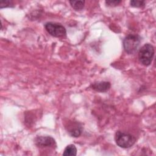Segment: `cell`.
<instances>
[{"instance_id":"cell-11","label":"cell","mask_w":156,"mask_h":156,"mask_svg":"<svg viewBox=\"0 0 156 156\" xmlns=\"http://www.w3.org/2000/svg\"><path fill=\"white\" fill-rule=\"evenodd\" d=\"M14 7V4L12 1H1L0 2V8H4V7Z\"/></svg>"},{"instance_id":"cell-8","label":"cell","mask_w":156,"mask_h":156,"mask_svg":"<svg viewBox=\"0 0 156 156\" xmlns=\"http://www.w3.org/2000/svg\"><path fill=\"white\" fill-rule=\"evenodd\" d=\"M77 154V149L74 144L68 145L63 153V155H68V156H74Z\"/></svg>"},{"instance_id":"cell-9","label":"cell","mask_w":156,"mask_h":156,"mask_svg":"<svg viewBox=\"0 0 156 156\" xmlns=\"http://www.w3.org/2000/svg\"><path fill=\"white\" fill-rule=\"evenodd\" d=\"M69 3L71 5V7L76 10H81L83 8L85 1H69Z\"/></svg>"},{"instance_id":"cell-4","label":"cell","mask_w":156,"mask_h":156,"mask_svg":"<svg viewBox=\"0 0 156 156\" xmlns=\"http://www.w3.org/2000/svg\"><path fill=\"white\" fill-rule=\"evenodd\" d=\"M44 27L46 31L52 36L55 37H62L66 35V29L61 24L54 22H48Z\"/></svg>"},{"instance_id":"cell-12","label":"cell","mask_w":156,"mask_h":156,"mask_svg":"<svg viewBox=\"0 0 156 156\" xmlns=\"http://www.w3.org/2000/svg\"><path fill=\"white\" fill-rule=\"evenodd\" d=\"M121 1L119 0H107L105 1V4L108 6H116Z\"/></svg>"},{"instance_id":"cell-10","label":"cell","mask_w":156,"mask_h":156,"mask_svg":"<svg viewBox=\"0 0 156 156\" xmlns=\"http://www.w3.org/2000/svg\"><path fill=\"white\" fill-rule=\"evenodd\" d=\"M130 5L133 7H141L145 5L144 1H138V0H132L130 1Z\"/></svg>"},{"instance_id":"cell-1","label":"cell","mask_w":156,"mask_h":156,"mask_svg":"<svg viewBox=\"0 0 156 156\" xmlns=\"http://www.w3.org/2000/svg\"><path fill=\"white\" fill-rule=\"evenodd\" d=\"M154 55V46L149 43H147L140 48L138 52V59L143 65L149 66L152 62Z\"/></svg>"},{"instance_id":"cell-6","label":"cell","mask_w":156,"mask_h":156,"mask_svg":"<svg viewBox=\"0 0 156 156\" xmlns=\"http://www.w3.org/2000/svg\"><path fill=\"white\" fill-rule=\"evenodd\" d=\"M68 133L73 137L79 136L82 132V127L77 122H71L66 127Z\"/></svg>"},{"instance_id":"cell-3","label":"cell","mask_w":156,"mask_h":156,"mask_svg":"<svg viewBox=\"0 0 156 156\" xmlns=\"http://www.w3.org/2000/svg\"><path fill=\"white\" fill-rule=\"evenodd\" d=\"M141 42V37L135 34L127 35L123 40V46L125 51L132 54L136 52Z\"/></svg>"},{"instance_id":"cell-5","label":"cell","mask_w":156,"mask_h":156,"mask_svg":"<svg viewBox=\"0 0 156 156\" xmlns=\"http://www.w3.org/2000/svg\"><path fill=\"white\" fill-rule=\"evenodd\" d=\"M35 144L38 147H53L55 146V140L50 136H37L35 140Z\"/></svg>"},{"instance_id":"cell-2","label":"cell","mask_w":156,"mask_h":156,"mask_svg":"<svg viewBox=\"0 0 156 156\" xmlns=\"http://www.w3.org/2000/svg\"><path fill=\"white\" fill-rule=\"evenodd\" d=\"M115 140L116 144L120 147L129 148L135 144L136 138L129 133L118 131L115 133Z\"/></svg>"},{"instance_id":"cell-7","label":"cell","mask_w":156,"mask_h":156,"mask_svg":"<svg viewBox=\"0 0 156 156\" xmlns=\"http://www.w3.org/2000/svg\"><path fill=\"white\" fill-rule=\"evenodd\" d=\"M110 83L107 81L94 82L91 85L92 89L98 92H105L110 89Z\"/></svg>"}]
</instances>
